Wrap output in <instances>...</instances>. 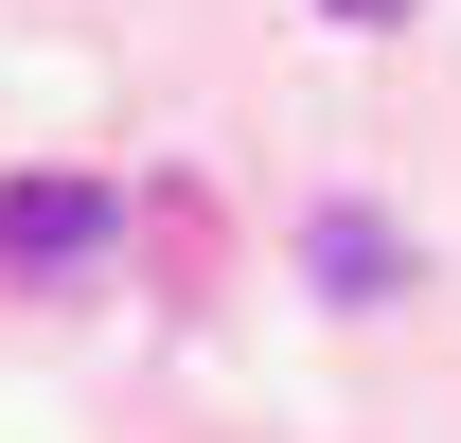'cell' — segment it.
<instances>
[{
  "label": "cell",
  "instance_id": "obj_1",
  "mask_svg": "<svg viewBox=\"0 0 461 443\" xmlns=\"http://www.w3.org/2000/svg\"><path fill=\"white\" fill-rule=\"evenodd\" d=\"M107 231H124L107 177H18V195H0V267H18V284H54V267H89Z\"/></svg>",
  "mask_w": 461,
  "mask_h": 443
},
{
  "label": "cell",
  "instance_id": "obj_2",
  "mask_svg": "<svg viewBox=\"0 0 461 443\" xmlns=\"http://www.w3.org/2000/svg\"><path fill=\"white\" fill-rule=\"evenodd\" d=\"M302 267H320V302H373V284H408V231H391V213H320Z\"/></svg>",
  "mask_w": 461,
  "mask_h": 443
},
{
  "label": "cell",
  "instance_id": "obj_3",
  "mask_svg": "<svg viewBox=\"0 0 461 443\" xmlns=\"http://www.w3.org/2000/svg\"><path fill=\"white\" fill-rule=\"evenodd\" d=\"M338 18H408V0H338Z\"/></svg>",
  "mask_w": 461,
  "mask_h": 443
}]
</instances>
